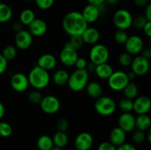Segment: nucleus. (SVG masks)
<instances>
[{
  "label": "nucleus",
  "instance_id": "bf43d9fd",
  "mask_svg": "<svg viewBox=\"0 0 151 150\" xmlns=\"http://www.w3.org/2000/svg\"><path fill=\"white\" fill-rule=\"evenodd\" d=\"M25 1H33V0H24Z\"/></svg>",
  "mask_w": 151,
  "mask_h": 150
},
{
  "label": "nucleus",
  "instance_id": "603ef678",
  "mask_svg": "<svg viewBox=\"0 0 151 150\" xmlns=\"http://www.w3.org/2000/svg\"><path fill=\"white\" fill-rule=\"evenodd\" d=\"M22 26H23V25L22 24V23H21L20 21L15 22V23H13V30L16 32H19V31L23 29Z\"/></svg>",
  "mask_w": 151,
  "mask_h": 150
},
{
  "label": "nucleus",
  "instance_id": "f3484780",
  "mask_svg": "<svg viewBox=\"0 0 151 150\" xmlns=\"http://www.w3.org/2000/svg\"><path fill=\"white\" fill-rule=\"evenodd\" d=\"M28 32L32 37H41L45 35L47 31V24L44 20L35 19L28 25Z\"/></svg>",
  "mask_w": 151,
  "mask_h": 150
},
{
  "label": "nucleus",
  "instance_id": "6ab92c4d",
  "mask_svg": "<svg viewBox=\"0 0 151 150\" xmlns=\"http://www.w3.org/2000/svg\"><path fill=\"white\" fill-rule=\"evenodd\" d=\"M82 39L84 44L94 45L97 44L100 38V33L98 29L95 27H87L84 30L82 35Z\"/></svg>",
  "mask_w": 151,
  "mask_h": 150
},
{
  "label": "nucleus",
  "instance_id": "f257e3e1",
  "mask_svg": "<svg viewBox=\"0 0 151 150\" xmlns=\"http://www.w3.org/2000/svg\"><path fill=\"white\" fill-rule=\"evenodd\" d=\"M63 30L70 36L81 35L88 27V23L78 11H71L66 13L62 21Z\"/></svg>",
  "mask_w": 151,
  "mask_h": 150
},
{
  "label": "nucleus",
  "instance_id": "2eb2a0df",
  "mask_svg": "<svg viewBox=\"0 0 151 150\" xmlns=\"http://www.w3.org/2000/svg\"><path fill=\"white\" fill-rule=\"evenodd\" d=\"M94 143L92 135L86 132L78 134L75 139V146L77 150H89Z\"/></svg>",
  "mask_w": 151,
  "mask_h": 150
},
{
  "label": "nucleus",
  "instance_id": "a211bd4d",
  "mask_svg": "<svg viewBox=\"0 0 151 150\" xmlns=\"http://www.w3.org/2000/svg\"><path fill=\"white\" fill-rule=\"evenodd\" d=\"M81 14L87 23H94L99 19L100 14V7L98 6L88 4L84 7Z\"/></svg>",
  "mask_w": 151,
  "mask_h": 150
},
{
  "label": "nucleus",
  "instance_id": "79ce46f5",
  "mask_svg": "<svg viewBox=\"0 0 151 150\" xmlns=\"http://www.w3.org/2000/svg\"><path fill=\"white\" fill-rule=\"evenodd\" d=\"M97 150H116V147L109 141H105L99 145Z\"/></svg>",
  "mask_w": 151,
  "mask_h": 150
},
{
  "label": "nucleus",
  "instance_id": "0eeeda50",
  "mask_svg": "<svg viewBox=\"0 0 151 150\" xmlns=\"http://www.w3.org/2000/svg\"><path fill=\"white\" fill-rule=\"evenodd\" d=\"M109 88L114 91H121L130 82L127 73L122 71H114L107 79Z\"/></svg>",
  "mask_w": 151,
  "mask_h": 150
},
{
  "label": "nucleus",
  "instance_id": "4468645a",
  "mask_svg": "<svg viewBox=\"0 0 151 150\" xmlns=\"http://www.w3.org/2000/svg\"><path fill=\"white\" fill-rule=\"evenodd\" d=\"M135 119V116L131 113H122L118 118V126L125 132H134L136 129Z\"/></svg>",
  "mask_w": 151,
  "mask_h": 150
},
{
  "label": "nucleus",
  "instance_id": "c9c22d12",
  "mask_svg": "<svg viewBox=\"0 0 151 150\" xmlns=\"http://www.w3.org/2000/svg\"><path fill=\"white\" fill-rule=\"evenodd\" d=\"M13 132V128L11 125L5 121L0 122V136L3 138H7L10 136Z\"/></svg>",
  "mask_w": 151,
  "mask_h": 150
},
{
  "label": "nucleus",
  "instance_id": "dca6fc26",
  "mask_svg": "<svg viewBox=\"0 0 151 150\" xmlns=\"http://www.w3.org/2000/svg\"><path fill=\"white\" fill-rule=\"evenodd\" d=\"M151 108V100L148 96H140L134 99V111L138 115L147 114Z\"/></svg>",
  "mask_w": 151,
  "mask_h": 150
},
{
  "label": "nucleus",
  "instance_id": "13d9d810",
  "mask_svg": "<svg viewBox=\"0 0 151 150\" xmlns=\"http://www.w3.org/2000/svg\"><path fill=\"white\" fill-rule=\"evenodd\" d=\"M50 150H63V148H60V147L56 146H53V147Z\"/></svg>",
  "mask_w": 151,
  "mask_h": 150
},
{
  "label": "nucleus",
  "instance_id": "052dcab7",
  "mask_svg": "<svg viewBox=\"0 0 151 150\" xmlns=\"http://www.w3.org/2000/svg\"><path fill=\"white\" fill-rule=\"evenodd\" d=\"M149 1H151V0H149Z\"/></svg>",
  "mask_w": 151,
  "mask_h": 150
},
{
  "label": "nucleus",
  "instance_id": "58836bf2",
  "mask_svg": "<svg viewBox=\"0 0 151 150\" xmlns=\"http://www.w3.org/2000/svg\"><path fill=\"white\" fill-rule=\"evenodd\" d=\"M132 140L135 144H141L146 140V133L145 132L142 130H137L134 131L132 134Z\"/></svg>",
  "mask_w": 151,
  "mask_h": 150
},
{
  "label": "nucleus",
  "instance_id": "a878e982",
  "mask_svg": "<svg viewBox=\"0 0 151 150\" xmlns=\"http://www.w3.org/2000/svg\"><path fill=\"white\" fill-rule=\"evenodd\" d=\"M36 145L39 150H50L54 144L51 137L47 135H43L38 138Z\"/></svg>",
  "mask_w": 151,
  "mask_h": 150
},
{
  "label": "nucleus",
  "instance_id": "c03bdc74",
  "mask_svg": "<svg viewBox=\"0 0 151 150\" xmlns=\"http://www.w3.org/2000/svg\"><path fill=\"white\" fill-rule=\"evenodd\" d=\"M7 60L0 54V74L4 73L7 68Z\"/></svg>",
  "mask_w": 151,
  "mask_h": 150
},
{
  "label": "nucleus",
  "instance_id": "09e8293b",
  "mask_svg": "<svg viewBox=\"0 0 151 150\" xmlns=\"http://www.w3.org/2000/svg\"><path fill=\"white\" fill-rule=\"evenodd\" d=\"M145 17L147 19L148 21H151V4L149 3L145 7Z\"/></svg>",
  "mask_w": 151,
  "mask_h": 150
},
{
  "label": "nucleus",
  "instance_id": "c85d7f7f",
  "mask_svg": "<svg viewBox=\"0 0 151 150\" xmlns=\"http://www.w3.org/2000/svg\"><path fill=\"white\" fill-rule=\"evenodd\" d=\"M35 19V13L31 9H24L21 12L19 15V21L22 25L28 26Z\"/></svg>",
  "mask_w": 151,
  "mask_h": 150
},
{
  "label": "nucleus",
  "instance_id": "c756f323",
  "mask_svg": "<svg viewBox=\"0 0 151 150\" xmlns=\"http://www.w3.org/2000/svg\"><path fill=\"white\" fill-rule=\"evenodd\" d=\"M13 10L11 7L4 3H0V23H6L12 19Z\"/></svg>",
  "mask_w": 151,
  "mask_h": 150
},
{
  "label": "nucleus",
  "instance_id": "49530a36",
  "mask_svg": "<svg viewBox=\"0 0 151 150\" xmlns=\"http://www.w3.org/2000/svg\"><path fill=\"white\" fill-rule=\"evenodd\" d=\"M143 32L145 34L146 36L148 38L151 37V21H147V23L145 25V26L142 29Z\"/></svg>",
  "mask_w": 151,
  "mask_h": 150
},
{
  "label": "nucleus",
  "instance_id": "f03ea898",
  "mask_svg": "<svg viewBox=\"0 0 151 150\" xmlns=\"http://www.w3.org/2000/svg\"><path fill=\"white\" fill-rule=\"evenodd\" d=\"M27 78L29 85L38 91L47 88L50 82L49 71L38 66H35L29 71Z\"/></svg>",
  "mask_w": 151,
  "mask_h": 150
},
{
  "label": "nucleus",
  "instance_id": "4be33fe9",
  "mask_svg": "<svg viewBox=\"0 0 151 150\" xmlns=\"http://www.w3.org/2000/svg\"><path fill=\"white\" fill-rule=\"evenodd\" d=\"M114 69L109 63H105L97 65L95 69V74L102 79H108L113 74Z\"/></svg>",
  "mask_w": 151,
  "mask_h": 150
},
{
  "label": "nucleus",
  "instance_id": "ea45409f",
  "mask_svg": "<svg viewBox=\"0 0 151 150\" xmlns=\"http://www.w3.org/2000/svg\"><path fill=\"white\" fill-rule=\"evenodd\" d=\"M55 0H35L37 7L41 10H48L54 4Z\"/></svg>",
  "mask_w": 151,
  "mask_h": 150
},
{
  "label": "nucleus",
  "instance_id": "9d476101",
  "mask_svg": "<svg viewBox=\"0 0 151 150\" xmlns=\"http://www.w3.org/2000/svg\"><path fill=\"white\" fill-rule=\"evenodd\" d=\"M124 45L125 51L131 55H137L144 49V41L139 35H131L128 36Z\"/></svg>",
  "mask_w": 151,
  "mask_h": 150
},
{
  "label": "nucleus",
  "instance_id": "8fccbe9b",
  "mask_svg": "<svg viewBox=\"0 0 151 150\" xmlns=\"http://www.w3.org/2000/svg\"><path fill=\"white\" fill-rule=\"evenodd\" d=\"M134 1L135 5L139 7H146L150 3L149 0H134Z\"/></svg>",
  "mask_w": 151,
  "mask_h": 150
},
{
  "label": "nucleus",
  "instance_id": "de8ad7c7",
  "mask_svg": "<svg viewBox=\"0 0 151 150\" xmlns=\"http://www.w3.org/2000/svg\"><path fill=\"white\" fill-rule=\"evenodd\" d=\"M142 54L141 55L143 57L146 58L147 60H150V59L151 58V49L150 48H145L143 49L142 50Z\"/></svg>",
  "mask_w": 151,
  "mask_h": 150
},
{
  "label": "nucleus",
  "instance_id": "ddd939ff",
  "mask_svg": "<svg viewBox=\"0 0 151 150\" xmlns=\"http://www.w3.org/2000/svg\"><path fill=\"white\" fill-rule=\"evenodd\" d=\"M32 44V36L28 30L22 29L16 32L15 35V44L16 48L21 50H26L31 46Z\"/></svg>",
  "mask_w": 151,
  "mask_h": 150
},
{
  "label": "nucleus",
  "instance_id": "39448f33",
  "mask_svg": "<svg viewBox=\"0 0 151 150\" xmlns=\"http://www.w3.org/2000/svg\"><path fill=\"white\" fill-rule=\"evenodd\" d=\"M133 18L131 13L126 9H119L113 16V23L117 29L127 30L132 26Z\"/></svg>",
  "mask_w": 151,
  "mask_h": 150
},
{
  "label": "nucleus",
  "instance_id": "4c0bfd02",
  "mask_svg": "<svg viewBox=\"0 0 151 150\" xmlns=\"http://www.w3.org/2000/svg\"><path fill=\"white\" fill-rule=\"evenodd\" d=\"M70 37V40L68 42L70 44L71 46L73 47L76 50L79 49H81L83 46L84 43L81 35H73V36Z\"/></svg>",
  "mask_w": 151,
  "mask_h": 150
},
{
  "label": "nucleus",
  "instance_id": "4d7b16f0",
  "mask_svg": "<svg viewBox=\"0 0 151 150\" xmlns=\"http://www.w3.org/2000/svg\"><path fill=\"white\" fill-rule=\"evenodd\" d=\"M146 139L149 143H151V129H149L147 130V133L146 134Z\"/></svg>",
  "mask_w": 151,
  "mask_h": 150
},
{
  "label": "nucleus",
  "instance_id": "393cba45",
  "mask_svg": "<svg viewBox=\"0 0 151 150\" xmlns=\"http://www.w3.org/2000/svg\"><path fill=\"white\" fill-rule=\"evenodd\" d=\"M69 76V74L68 73L67 71L64 69H58L53 74L52 81L55 85L58 86H63L67 84Z\"/></svg>",
  "mask_w": 151,
  "mask_h": 150
},
{
  "label": "nucleus",
  "instance_id": "bb28decb",
  "mask_svg": "<svg viewBox=\"0 0 151 150\" xmlns=\"http://www.w3.org/2000/svg\"><path fill=\"white\" fill-rule=\"evenodd\" d=\"M52 138L54 146L60 147V148L66 146L69 141V138L66 132H60V131L56 132Z\"/></svg>",
  "mask_w": 151,
  "mask_h": 150
},
{
  "label": "nucleus",
  "instance_id": "cd10ccee",
  "mask_svg": "<svg viewBox=\"0 0 151 150\" xmlns=\"http://www.w3.org/2000/svg\"><path fill=\"white\" fill-rule=\"evenodd\" d=\"M124 93V96L125 98L130 99L134 100L138 96L139 94V88L137 85L134 82L130 81L128 85L124 88L122 90Z\"/></svg>",
  "mask_w": 151,
  "mask_h": 150
},
{
  "label": "nucleus",
  "instance_id": "f704fd0d",
  "mask_svg": "<svg viewBox=\"0 0 151 150\" xmlns=\"http://www.w3.org/2000/svg\"><path fill=\"white\" fill-rule=\"evenodd\" d=\"M132 60V55L130 54L129 53L127 52V51H124V52L121 53L119 54V57H118V62H119V63L122 66H124V67L131 66Z\"/></svg>",
  "mask_w": 151,
  "mask_h": 150
},
{
  "label": "nucleus",
  "instance_id": "2f4dec72",
  "mask_svg": "<svg viewBox=\"0 0 151 150\" xmlns=\"http://www.w3.org/2000/svg\"><path fill=\"white\" fill-rule=\"evenodd\" d=\"M1 54L7 61L12 60L16 58L17 55V49L14 46H7L3 49Z\"/></svg>",
  "mask_w": 151,
  "mask_h": 150
},
{
  "label": "nucleus",
  "instance_id": "aec40b11",
  "mask_svg": "<svg viewBox=\"0 0 151 150\" xmlns=\"http://www.w3.org/2000/svg\"><path fill=\"white\" fill-rule=\"evenodd\" d=\"M57 65V59L52 54H42L37 61V66L41 67L44 70L49 71L54 69Z\"/></svg>",
  "mask_w": 151,
  "mask_h": 150
},
{
  "label": "nucleus",
  "instance_id": "37998d69",
  "mask_svg": "<svg viewBox=\"0 0 151 150\" xmlns=\"http://www.w3.org/2000/svg\"><path fill=\"white\" fill-rule=\"evenodd\" d=\"M87 63H88V62H87L86 59H85L84 57H78L76 62H75V66L77 69H86Z\"/></svg>",
  "mask_w": 151,
  "mask_h": 150
},
{
  "label": "nucleus",
  "instance_id": "20e7f679",
  "mask_svg": "<svg viewBox=\"0 0 151 150\" xmlns=\"http://www.w3.org/2000/svg\"><path fill=\"white\" fill-rule=\"evenodd\" d=\"M116 108L114 100L110 96H101L97 99L94 103V110L99 115L109 116L113 114Z\"/></svg>",
  "mask_w": 151,
  "mask_h": 150
},
{
  "label": "nucleus",
  "instance_id": "3c124183",
  "mask_svg": "<svg viewBox=\"0 0 151 150\" xmlns=\"http://www.w3.org/2000/svg\"><path fill=\"white\" fill-rule=\"evenodd\" d=\"M96 67H97V65L90 61L89 63H87L86 67V70L88 73H89V72H93V73H94Z\"/></svg>",
  "mask_w": 151,
  "mask_h": 150
},
{
  "label": "nucleus",
  "instance_id": "a18cd8bd",
  "mask_svg": "<svg viewBox=\"0 0 151 150\" xmlns=\"http://www.w3.org/2000/svg\"><path fill=\"white\" fill-rule=\"evenodd\" d=\"M116 150H137L133 144L129 143H124L122 145L116 147Z\"/></svg>",
  "mask_w": 151,
  "mask_h": 150
},
{
  "label": "nucleus",
  "instance_id": "864d4df0",
  "mask_svg": "<svg viewBox=\"0 0 151 150\" xmlns=\"http://www.w3.org/2000/svg\"><path fill=\"white\" fill-rule=\"evenodd\" d=\"M87 1H88V4L100 7V5H102L106 1V0H87Z\"/></svg>",
  "mask_w": 151,
  "mask_h": 150
},
{
  "label": "nucleus",
  "instance_id": "9b49d317",
  "mask_svg": "<svg viewBox=\"0 0 151 150\" xmlns=\"http://www.w3.org/2000/svg\"><path fill=\"white\" fill-rule=\"evenodd\" d=\"M131 68L136 76H144L150 69V61L142 55H137L133 58Z\"/></svg>",
  "mask_w": 151,
  "mask_h": 150
},
{
  "label": "nucleus",
  "instance_id": "412c9836",
  "mask_svg": "<svg viewBox=\"0 0 151 150\" xmlns=\"http://www.w3.org/2000/svg\"><path fill=\"white\" fill-rule=\"evenodd\" d=\"M126 139V132L119 126L113 128L109 135V142L117 147L125 143Z\"/></svg>",
  "mask_w": 151,
  "mask_h": 150
},
{
  "label": "nucleus",
  "instance_id": "473e14b6",
  "mask_svg": "<svg viewBox=\"0 0 151 150\" xmlns=\"http://www.w3.org/2000/svg\"><path fill=\"white\" fill-rule=\"evenodd\" d=\"M27 98L31 103L34 104H39L43 99V95L38 90H33L28 93Z\"/></svg>",
  "mask_w": 151,
  "mask_h": 150
},
{
  "label": "nucleus",
  "instance_id": "5fc2aeb1",
  "mask_svg": "<svg viewBox=\"0 0 151 150\" xmlns=\"http://www.w3.org/2000/svg\"><path fill=\"white\" fill-rule=\"evenodd\" d=\"M5 114V107L2 103L0 101V119H2Z\"/></svg>",
  "mask_w": 151,
  "mask_h": 150
},
{
  "label": "nucleus",
  "instance_id": "5701e85b",
  "mask_svg": "<svg viewBox=\"0 0 151 150\" xmlns=\"http://www.w3.org/2000/svg\"><path fill=\"white\" fill-rule=\"evenodd\" d=\"M85 88L86 89L87 94L92 99H97L103 94V88L101 85L95 81L88 82Z\"/></svg>",
  "mask_w": 151,
  "mask_h": 150
},
{
  "label": "nucleus",
  "instance_id": "423d86ee",
  "mask_svg": "<svg viewBox=\"0 0 151 150\" xmlns=\"http://www.w3.org/2000/svg\"><path fill=\"white\" fill-rule=\"evenodd\" d=\"M109 49L101 44H96L93 45L89 51L90 61L94 64L100 65L107 63L109 59Z\"/></svg>",
  "mask_w": 151,
  "mask_h": 150
},
{
  "label": "nucleus",
  "instance_id": "7c9ffc66",
  "mask_svg": "<svg viewBox=\"0 0 151 150\" xmlns=\"http://www.w3.org/2000/svg\"><path fill=\"white\" fill-rule=\"evenodd\" d=\"M118 106L122 113H131L134 110V101L124 97L119 100Z\"/></svg>",
  "mask_w": 151,
  "mask_h": 150
},
{
  "label": "nucleus",
  "instance_id": "7ed1b4c3",
  "mask_svg": "<svg viewBox=\"0 0 151 150\" xmlns=\"http://www.w3.org/2000/svg\"><path fill=\"white\" fill-rule=\"evenodd\" d=\"M86 69H76L69 74L67 85L74 92H79L86 88L88 82L89 74Z\"/></svg>",
  "mask_w": 151,
  "mask_h": 150
},
{
  "label": "nucleus",
  "instance_id": "a19ab883",
  "mask_svg": "<svg viewBox=\"0 0 151 150\" xmlns=\"http://www.w3.org/2000/svg\"><path fill=\"white\" fill-rule=\"evenodd\" d=\"M56 126H57L58 131H60V132H65L67 130L69 126V121L66 119H60L57 121L56 124Z\"/></svg>",
  "mask_w": 151,
  "mask_h": 150
},
{
  "label": "nucleus",
  "instance_id": "72a5a7b5",
  "mask_svg": "<svg viewBox=\"0 0 151 150\" xmlns=\"http://www.w3.org/2000/svg\"><path fill=\"white\" fill-rule=\"evenodd\" d=\"M128 38V35L126 30H123V29H117L114 35V39L115 42L120 45L125 44Z\"/></svg>",
  "mask_w": 151,
  "mask_h": 150
},
{
  "label": "nucleus",
  "instance_id": "e433bc0d",
  "mask_svg": "<svg viewBox=\"0 0 151 150\" xmlns=\"http://www.w3.org/2000/svg\"><path fill=\"white\" fill-rule=\"evenodd\" d=\"M147 21H148L145 17L144 15H139L133 19L132 26H134L137 29H142Z\"/></svg>",
  "mask_w": 151,
  "mask_h": 150
},
{
  "label": "nucleus",
  "instance_id": "f8f14e48",
  "mask_svg": "<svg viewBox=\"0 0 151 150\" xmlns=\"http://www.w3.org/2000/svg\"><path fill=\"white\" fill-rule=\"evenodd\" d=\"M10 85L16 92H24L27 91L29 86L27 76L21 72L14 74L10 78Z\"/></svg>",
  "mask_w": 151,
  "mask_h": 150
},
{
  "label": "nucleus",
  "instance_id": "6e6552de",
  "mask_svg": "<svg viewBox=\"0 0 151 150\" xmlns=\"http://www.w3.org/2000/svg\"><path fill=\"white\" fill-rule=\"evenodd\" d=\"M78 57L79 56L77 50L71 46L69 42L65 44L59 54V59L62 64L69 67L75 66V63Z\"/></svg>",
  "mask_w": 151,
  "mask_h": 150
},
{
  "label": "nucleus",
  "instance_id": "1a4fd4ad",
  "mask_svg": "<svg viewBox=\"0 0 151 150\" xmlns=\"http://www.w3.org/2000/svg\"><path fill=\"white\" fill-rule=\"evenodd\" d=\"M39 105L41 110L44 113L52 115L58 112L60 107V102L58 99L55 96L47 95L43 96Z\"/></svg>",
  "mask_w": 151,
  "mask_h": 150
},
{
  "label": "nucleus",
  "instance_id": "6e6d98bb",
  "mask_svg": "<svg viewBox=\"0 0 151 150\" xmlns=\"http://www.w3.org/2000/svg\"><path fill=\"white\" fill-rule=\"evenodd\" d=\"M127 75H128V77L130 81L133 80V79L136 77V74L132 71H129L128 73H127Z\"/></svg>",
  "mask_w": 151,
  "mask_h": 150
},
{
  "label": "nucleus",
  "instance_id": "b1692460",
  "mask_svg": "<svg viewBox=\"0 0 151 150\" xmlns=\"http://www.w3.org/2000/svg\"><path fill=\"white\" fill-rule=\"evenodd\" d=\"M150 126L151 119L147 114L138 115V116L136 118L135 126L137 129L146 132L150 129Z\"/></svg>",
  "mask_w": 151,
  "mask_h": 150
}]
</instances>
